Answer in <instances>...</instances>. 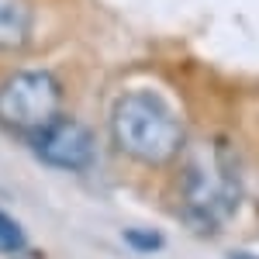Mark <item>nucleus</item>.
<instances>
[{
  "instance_id": "nucleus-3",
  "label": "nucleus",
  "mask_w": 259,
  "mask_h": 259,
  "mask_svg": "<svg viewBox=\"0 0 259 259\" xmlns=\"http://www.w3.org/2000/svg\"><path fill=\"white\" fill-rule=\"evenodd\" d=\"M62 111V83L49 69H21L0 83V124L31 139Z\"/></svg>"
},
{
  "instance_id": "nucleus-7",
  "label": "nucleus",
  "mask_w": 259,
  "mask_h": 259,
  "mask_svg": "<svg viewBox=\"0 0 259 259\" xmlns=\"http://www.w3.org/2000/svg\"><path fill=\"white\" fill-rule=\"evenodd\" d=\"M124 239H128V245H135V249H149V252L162 249V235L152 232V228H128Z\"/></svg>"
},
{
  "instance_id": "nucleus-5",
  "label": "nucleus",
  "mask_w": 259,
  "mask_h": 259,
  "mask_svg": "<svg viewBox=\"0 0 259 259\" xmlns=\"http://www.w3.org/2000/svg\"><path fill=\"white\" fill-rule=\"evenodd\" d=\"M31 0H0V52H18L31 41Z\"/></svg>"
},
{
  "instance_id": "nucleus-1",
  "label": "nucleus",
  "mask_w": 259,
  "mask_h": 259,
  "mask_svg": "<svg viewBox=\"0 0 259 259\" xmlns=\"http://www.w3.org/2000/svg\"><path fill=\"white\" fill-rule=\"evenodd\" d=\"M187 152V149H183ZM242 200V173L232 145L225 139L197 142L180 169V204L190 225L214 232L235 214Z\"/></svg>"
},
{
  "instance_id": "nucleus-6",
  "label": "nucleus",
  "mask_w": 259,
  "mask_h": 259,
  "mask_svg": "<svg viewBox=\"0 0 259 259\" xmlns=\"http://www.w3.org/2000/svg\"><path fill=\"white\" fill-rule=\"evenodd\" d=\"M24 245H28L24 228H21L11 214H4V211H0V252H21Z\"/></svg>"
},
{
  "instance_id": "nucleus-2",
  "label": "nucleus",
  "mask_w": 259,
  "mask_h": 259,
  "mask_svg": "<svg viewBox=\"0 0 259 259\" xmlns=\"http://www.w3.org/2000/svg\"><path fill=\"white\" fill-rule=\"evenodd\" d=\"M111 139L124 156L145 166H166L183 156L187 128L180 114L156 94H124L111 107Z\"/></svg>"
},
{
  "instance_id": "nucleus-4",
  "label": "nucleus",
  "mask_w": 259,
  "mask_h": 259,
  "mask_svg": "<svg viewBox=\"0 0 259 259\" xmlns=\"http://www.w3.org/2000/svg\"><path fill=\"white\" fill-rule=\"evenodd\" d=\"M31 149L45 166H56V169H66V173H83L90 169L94 159H97V142H94V132L80 124L76 118H56L52 124H45L41 132L31 135Z\"/></svg>"
},
{
  "instance_id": "nucleus-8",
  "label": "nucleus",
  "mask_w": 259,
  "mask_h": 259,
  "mask_svg": "<svg viewBox=\"0 0 259 259\" xmlns=\"http://www.w3.org/2000/svg\"><path fill=\"white\" fill-rule=\"evenodd\" d=\"M232 259H259V256H245V252H235Z\"/></svg>"
}]
</instances>
